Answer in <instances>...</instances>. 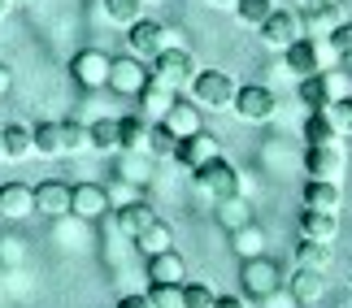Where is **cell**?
I'll return each instance as SVG.
<instances>
[{
    "label": "cell",
    "mask_w": 352,
    "mask_h": 308,
    "mask_svg": "<svg viewBox=\"0 0 352 308\" xmlns=\"http://www.w3.org/2000/svg\"><path fill=\"white\" fill-rule=\"evenodd\" d=\"M187 91H192V104H196V109H209V113L235 109V96H239L235 78L226 74V70H200Z\"/></svg>",
    "instance_id": "1"
},
{
    "label": "cell",
    "mask_w": 352,
    "mask_h": 308,
    "mask_svg": "<svg viewBox=\"0 0 352 308\" xmlns=\"http://www.w3.org/2000/svg\"><path fill=\"white\" fill-rule=\"evenodd\" d=\"M283 57H287V74H296V78L327 74V70H331V61H340V57H335V48L327 44V39H318V35L296 39V44L283 52Z\"/></svg>",
    "instance_id": "2"
},
{
    "label": "cell",
    "mask_w": 352,
    "mask_h": 308,
    "mask_svg": "<svg viewBox=\"0 0 352 308\" xmlns=\"http://www.w3.org/2000/svg\"><path fill=\"white\" fill-rule=\"evenodd\" d=\"M126 44H131V57H140V61H157L166 48H174L179 44V31H170V26H161V22H148V18H140L135 26H126Z\"/></svg>",
    "instance_id": "3"
},
{
    "label": "cell",
    "mask_w": 352,
    "mask_h": 308,
    "mask_svg": "<svg viewBox=\"0 0 352 308\" xmlns=\"http://www.w3.org/2000/svg\"><path fill=\"white\" fill-rule=\"evenodd\" d=\"M200 70H196V57L187 52L183 44H174V48H166L161 57L153 61V78H161L170 91H187L192 87V78H196Z\"/></svg>",
    "instance_id": "4"
},
{
    "label": "cell",
    "mask_w": 352,
    "mask_h": 308,
    "mask_svg": "<svg viewBox=\"0 0 352 308\" xmlns=\"http://www.w3.org/2000/svg\"><path fill=\"white\" fill-rule=\"evenodd\" d=\"M192 174H196V187H200L205 196H213V200L239 196V169H235L226 156H213V161H205V165L192 169Z\"/></svg>",
    "instance_id": "5"
},
{
    "label": "cell",
    "mask_w": 352,
    "mask_h": 308,
    "mask_svg": "<svg viewBox=\"0 0 352 308\" xmlns=\"http://www.w3.org/2000/svg\"><path fill=\"white\" fill-rule=\"evenodd\" d=\"M256 31H261V44H265V48L287 52L296 39H305V18H300L296 9H274L261 26H256Z\"/></svg>",
    "instance_id": "6"
},
{
    "label": "cell",
    "mask_w": 352,
    "mask_h": 308,
    "mask_svg": "<svg viewBox=\"0 0 352 308\" xmlns=\"http://www.w3.org/2000/svg\"><path fill=\"white\" fill-rule=\"evenodd\" d=\"M109 70H113V57H109V52H100V48H83L70 61V74H74V83L83 87V91L109 87Z\"/></svg>",
    "instance_id": "7"
},
{
    "label": "cell",
    "mask_w": 352,
    "mask_h": 308,
    "mask_svg": "<svg viewBox=\"0 0 352 308\" xmlns=\"http://www.w3.org/2000/svg\"><path fill=\"white\" fill-rule=\"evenodd\" d=\"M305 169L314 174V178H327V182H340L344 169H348V152L344 143H318V148L305 152Z\"/></svg>",
    "instance_id": "8"
},
{
    "label": "cell",
    "mask_w": 352,
    "mask_h": 308,
    "mask_svg": "<svg viewBox=\"0 0 352 308\" xmlns=\"http://www.w3.org/2000/svg\"><path fill=\"white\" fill-rule=\"evenodd\" d=\"M235 113L243 117V122H270V117L278 113V100H274L270 87L248 83V87H239V96H235Z\"/></svg>",
    "instance_id": "9"
},
{
    "label": "cell",
    "mask_w": 352,
    "mask_h": 308,
    "mask_svg": "<svg viewBox=\"0 0 352 308\" xmlns=\"http://www.w3.org/2000/svg\"><path fill=\"white\" fill-rule=\"evenodd\" d=\"M239 283H243V291H248V296H256V300L274 296V291H278V270H274V261H265V257L243 261Z\"/></svg>",
    "instance_id": "10"
},
{
    "label": "cell",
    "mask_w": 352,
    "mask_h": 308,
    "mask_svg": "<svg viewBox=\"0 0 352 308\" xmlns=\"http://www.w3.org/2000/svg\"><path fill=\"white\" fill-rule=\"evenodd\" d=\"M344 91H340V74H314V78H300V104H309V113H322L327 104H335Z\"/></svg>",
    "instance_id": "11"
},
{
    "label": "cell",
    "mask_w": 352,
    "mask_h": 308,
    "mask_svg": "<svg viewBox=\"0 0 352 308\" xmlns=\"http://www.w3.org/2000/svg\"><path fill=\"white\" fill-rule=\"evenodd\" d=\"M174 96H179V91H170L161 78H153V70H148V83L140 87V113L148 122H166V113L174 109Z\"/></svg>",
    "instance_id": "12"
},
{
    "label": "cell",
    "mask_w": 352,
    "mask_h": 308,
    "mask_svg": "<svg viewBox=\"0 0 352 308\" xmlns=\"http://www.w3.org/2000/svg\"><path fill=\"white\" fill-rule=\"evenodd\" d=\"M109 209H113V200H109V191H104V187H96V182H78V187H74V200H70V213H74V217L96 222V217H104Z\"/></svg>",
    "instance_id": "13"
},
{
    "label": "cell",
    "mask_w": 352,
    "mask_h": 308,
    "mask_svg": "<svg viewBox=\"0 0 352 308\" xmlns=\"http://www.w3.org/2000/svg\"><path fill=\"white\" fill-rule=\"evenodd\" d=\"M213 156H222V152H218V139H213L209 130H196V135L179 139V148H174V161H179V165H187V169H200V165H205V161H213Z\"/></svg>",
    "instance_id": "14"
},
{
    "label": "cell",
    "mask_w": 352,
    "mask_h": 308,
    "mask_svg": "<svg viewBox=\"0 0 352 308\" xmlns=\"http://www.w3.org/2000/svg\"><path fill=\"white\" fill-rule=\"evenodd\" d=\"M344 5L348 0H305V31H335V26L344 22Z\"/></svg>",
    "instance_id": "15"
},
{
    "label": "cell",
    "mask_w": 352,
    "mask_h": 308,
    "mask_svg": "<svg viewBox=\"0 0 352 308\" xmlns=\"http://www.w3.org/2000/svg\"><path fill=\"white\" fill-rule=\"evenodd\" d=\"M31 213H35V187H26V182L0 187V217L22 222V217H31Z\"/></svg>",
    "instance_id": "16"
},
{
    "label": "cell",
    "mask_w": 352,
    "mask_h": 308,
    "mask_svg": "<svg viewBox=\"0 0 352 308\" xmlns=\"http://www.w3.org/2000/svg\"><path fill=\"white\" fill-rule=\"evenodd\" d=\"M70 200H74V187H65L57 178L35 187V213H44V217H65V213H70Z\"/></svg>",
    "instance_id": "17"
},
{
    "label": "cell",
    "mask_w": 352,
    "mask_h": 308,
    "mask_svg": "<svg viewBox=\"0 0 352 308\" xmlns=\"http://www.w3.org/2000/svg\"><path fill=\"white\" fill-rule=\"evenodd\" d=\"M148 83V70L140 57H118L113 70H109V87L122 91V96H140V87Z\"/></svg>",
    "instance_id": "18"
},
{
    "label": "cell",
    "mask_w": 352,
    "mask_h": 308,
    "mask_svg": "<svg viewBox=\"0 0 352 308\" xmlns=\"http://www.w3.org/2000/svg\"><path fill=\"white\" fill-rule=\"evenodd\" d=\"M335 235H340V217H335V213H318V209H305L300 213V239L331 244Z\"/></svg>",
    "instance_id": "19"
},
{
    "label": "cell",
    "mask_w": 352,
    "mask_h": 308,
    "mask_svg": "<svg viewBox=\"0 0 352 308\" xmlns=\"http://www.w3.org/2000/svg\"><path fill=\"white\" fill-rule=\"evenodd\" d=\"M340 182H327V178H309L305 182V209H318V213H340Z\"/></svg>",
    "instance_id": "20"
},
{
    "label": "cell",
    "mask_w": 352,
    "mask_h": 308,
    "mask_svg": "<svg viewBox=\"0 0 352 308\" xmlns=\"http://www.w3.org/2000/svg\"><path fill=\"white\" fill-rule=\"evenodd\" d=\"M157 222V213L144 204V200H131V204H122L118 209V230L126 235V239H135V235H144L148 226Z\"/></svg>",
    "instance_id": "21"
},
{
    "label": "cell",
    "mask_w": 352,
    "mask_h": 308,
    "mask_svg": "<svg viewBox=\"0 0 352 308\" xmlns=\"http://www.w3.org/2000/svg\"><path fill=\"white\" fill-rule=\"evenodd\" d=\"M118 135H122V152H148L153 122L148 117H118Z\"/></svg>",
    "instance_id": "22"
},
{
    "label": "cell",
    "mask_w": 352,
    "mask_h": 308,
    "mask_svg": "<svg viewBox=\"0 0 352 308\" xmlns=\"http://www.w3.org/2000/svg\"><path fill=\"white\" fill-rule=\"evenodd\" d=\"M148 278L153 283H183L187 278V265H183V257L179 252H161V257H148Z\"/></svg>",
    "instance_id": "23"
},
{
    "label": "cell",
    "mask_w": 352,
    "mask_h": 308,
    "mask_svg": "<svg viewBox=\"0 0 352 308\" xmlns=\"http://www.w3.org/2000/svg\"><path fill=\"white\" fill-rule=\"evenodd\" d=\"M135 248H140L144 257H161V252H170V248H174V230L157 217L144 235H135Z\"/></svg>",
    "instance_id": "24"
},
{
    "label": "cell",
    "mask_w": 352,
    "mask_h": 308,
    "mask_svg": "<svg viewBox=\"0 0 352 308\" xmlns=\"http://www.w3.org/2000/svg\"><path fill=\"white\" fill-rule=\"evenodd\" d=\"M331 261H335L331 244H314V239H300V248H296V265H300V270H318V274H327V270H331Z\"/></svg>",
    "instance_id": "25"
},
{
    "label": "cell",
    "mask_w": 352,
    "mask_h": 308,
    "mask_svg": "<svg viewBox=\"0 0 352 308\" xmlns=\"http://www.w3.org/2000/svg\"><path fill=\"white\" fill-rule=\"evenodd\" d=\"M322 291H327V278H322L318 270H300V265H296L292 296L300 300V304H314V300H322Z\"/></svg>",
    "instance_id": "26"
},
{
    "label": "cell",
    "mask_w": 352,
    "mask_h": 308,
    "mask_svg": "<svg viewBox=\"0 0 352 308\" xmlns=\"http://www.w3.org/2000/svg\"><path fill=\"white\" fill-rule=\"evenodd\" d=\"M26 156H35V135L26 126H5V161H26Z\"/></svg>",
    "instance_id": "27"
},
{
    "label": "cell",
    "mask_w": 352,
    "mask_h": 308,
    "mask_svg": "<svg viewBox=\"0 0 352 308\" xmlns=\"http://www.w3.org/2000/svg\"><path fill=\"white\" fill-rule=\"evenodd\" d=\"M166 126H170L179 139L196 135V130H200V109H196V104H179V100H174V109L166 113Z\"/></svg>",
    "instance_id": "28"
},
{
    "label": "cell",
    "mask_w": 352,
    "mask_h": 308,
    "mask_svg": "<svg viewBox=\"0 0 352 308\" xmlns=\"http://www.w3.org/2000/svg\"><path fill=\"white\" fill-rule=\"evenodd\" d=\"M305 139H309V148H318V143H340L344 135L335 130V122L327 113H309L305 117Z\"/></svg>",
    "instance_id": "29"
},
{
    "label": "cell",
    "mask_w": 352,
    "mask_h": 308,
    "mask_svg": "<svg viewBox=\"0 0 352 308\" xmlns=\"http://www.w3.org/2000/svg\"><path fill=\"white\" fill-rule=\"evenodd\" d=\"M91 148L96 152H122L118 117H96V122H91Z\"/></svg>",
    "instance_id": "30"
},
{
    "label": "cell",
    "mask_w": 352,
    "mask_h": 308,
    "mask_svg": "<svg viewBox=\"0 0 352 308\" xmlns=\"http://www.w3.org/2000/svg\"><path fill=\"white\" fill-rule=\"evenodd\" d=\"M91 148V126L83 122H61V156H78Z\"/></svg>",
    "instance_id": "31"
},
{
    "label": "cell",
    "mask_w": 352,
    "mask_h": 308,
    "mask_svg": "<svg viewBox=\"0 0 352 308\" xmlns=\"http://www.w3.org/2000/svg\"><path fill=\"white\" fill-rule=\"evenodd\" d=\"M35 156H61V122H39L35 130Z\"/></svg>",
    "instance_id": "32"
},
{
    "label": "cell",
    "mask_w": 352,
    "mask_h": 308,
    "mask_svg": "<svg viewBox=\"0 0 352 308\" xmlns=\"http://www.w3.org/2000/svg\"><path fill=\"white\" fill-rule=\"evenodd\" d=\"M218 222L226 226V230H239V226L252 222L248 204H243V196H231V200H218Z\"/></svg>",
    "instance_id": "33"
},
{
    "label": "cell",
    "mask_w": 352,
    "mask_h": 308,
    "mask_svg": "<svg viewBox=\"0 0 352 308\" xmlns=\"http://www.w3.org/2000/svg\"><path fill=\"white\" fill-rule=\"evenodd\" d=\"M104 18L118 26H135L144 18V0H104Z\"/></svg>",
    "instance_id": "34"
},
{
    "label": "cell",
    "mask_w": 352,
    "mask_h": 308,
    "mask_svg": "<svg viewBox=\"0 0 352 308\" xmlns=\"http://www.w3.org/2000/svg\"><path fill=\"white\" fill-rule=\"evenodd\" d=\"M235 235V252L243 261H252V257H261V244H265V235L256 230V226L248 222V226H239V230H231Z\"/></svg>",
    "instance_id": "35"
},
{
    "label": "cell",
    "mask_w": 352,
    "mask_h": 308,
    "mask_svg": "<svg viewBox=\"0 0 352 308\" xmlns=\"http://www.w3.org/2000/svg\"><path fill=\"white\" fill-rule=\"evenodd\" d=\"M179 148V135L166 122H153V135H148V156H174Z\"/></svg>",
    "instance_id": "36"
},
{
    "label": "cell",
    "mask_w": 352,
    "mask_h": 308,
    "mask_svg": "<svg viewBox=\"0 0 352 308\" xmlns=\"http://www.w3.org/2000/svg\"><path fill=\"white\" fill-rule=\"evenodd\" d=\"M148 300H153V308H183V283H153Z\"/></svg>",
    "instance_id": "37"
},
{
    "label": "cell",
    "mask_w": 352,
    "mask_h": 308,
    "mask_svg": "<svg viewBox=\"0 0 352 308\" xmlns=\"http://www.w3.org/2000/svg\"><path fill=\"white\" fill-rule=\"evenodd\" d=\"M235 13H239V22H243V26H261L270 13H274V5H270V0H239Z\"/></svg>",
    "instance_id": "38"
},
{
    "label": "cell",
    "mask_w": 352,
    "mask_h": 308,
    "mask_svg": "<svg viewBox=\"0 0 352 308\" xmlns=\"http://www.w3.org/2000/svg\"><path fill=\"white\" fill-rule=\"evenodd\" d=\"M322 113L335 122V130H340V135H352V96H340L335 104H327Z\"/></svg>",
    "instance_id": "39"
},
{
    "label": "cell",
    "mask_w": 352,
    "mask_h": 308,
    "mask_svg": "<svg viewBox=\"0 0 352 308\" xmlns=\"http://www.w3.org/2000/svg\"><path fill=\"white\" fill-rule=\"evenodd\" d=\"M213 291L205 283H183V308H213Z\"/></svg>",
    "instance_id": "40"
},
{
    "label": "cell",
    "mask_w": 352,
    "mask_h": 308,
    "mask_svg": "<svg viewBox=\"0 0 352 308\" xmlns=\"http://www.w3.org/2000/svg\"><path fill=\"white\" fill-rule=\"evenodd\" d=\"M144 156H148V152H126V161H122V178L135 182V187L148 182V174H144Z\"/></svg>",
    "instance_id": "41"
},
{
    "label": "cell",
    "mask_w": 352,
    "mask_h": 308,
    "mask_svg": "<svg viewBox=\"0 0 352 308\" xmlns=\"http://www.w3.org/2000/svg\"><path fill=\"white\" fill-rule=\"evenodd\" d=\"M327 44L335 48V57H348V52H352V22H340V26H335Z\"/></svg>",
    "instance_id": "42"
},
{
    "label": "cell",
    "mask_w": 352,
    "mask_h": 308,
    "mask_svg": "<svg viewBox=\"0 0 352 308\" xmlns=\"http://www.w3.org/2000/svg\"><path fill=\"white\" fill-rule=\"evenodd\" d=\"M265 304H270V308H296L300 300H296L292 291H287V296H283V291H274V296H265Z\"/></svg>",
    "instance_id": "43"
},
{
    "label": "cell",
    "mask_w": 352,
    "mask_h": 308,
    "mask_svg": "<svg viewBox=\"0 0 352 308\" xmlns=\"http://www.w3.org/2000/svg\"><path fill=\"white\" fill-rule=\"evenodd\" d=\"M118 308H153V300H148V291H144V296H122Z\"/></svg>",
    "instance_id": "44"
},
{
    "label": "cell",
    "mask_w": 352,
    "mask_h": 308,
    "mask_svg": "<svg viewBox=\"0 0 352 308\" xmlns=\"http://www.w3.org/2000/svg\"><path fill=\"white\" fill-rule=\"evenodd\" d=\"M213 308H248V300H243V296H218Z\"/></svg>",
    "instance_id": "45"
},
{
    "label": "cell",
    "mask_w": 352,
    "mask_h": 308,
    "mask_svg": "<svg viewBox=\"0 0 352 308\" xmlns=\"http://www.w3.org/2000/svg\"><path fill=\"white\" fill-rule=\"evenodd\" d=\"M0 244H5V248H0V257H5V261H18V257H22L18 239H0Z\"/></svg>",
    "instance_id": "46"
},
{
    "label": "cell",
    "mask_w": 352,
    "mask_h": 308,
    "mask_svg": "<svg viewBox=\"0 0 352 308\" xmlns=\"http://www.w3.org/2000/svg\"><path fill=\"white\" fill-rule=\"evenodd\" d=\"M9 83H13V74L5 70V65H0V96H9Z\"/></svg>",
    "instance_id": "47"
},
{
    "label": "cell",
    "mask_w": 352,
    "mask_h": 308,
    "mask_svg": "<svg viewBox=\"0 0 352 308\" xmlns=\"http://www.w3.org/2000/svg\"><path fill=\"white\" fill-rule=\"evenodd\" d=\"M209 5H213V9H235L239 0H209Z\"/></svg>",
    "instance_id": "48"
},
{
    "label": "cell",
    "mask_w": 352,
    "mask_h": 308,
    "mask_svg": "<svg viewBox=\"0 0 352 308\" xmlns=\"http://www.w3.org/2000/svg\"><path fill=\"white\" fill-rule=\"evenodd\" d=\"M9 13H13V0H0V22H5Z\"/></svg>",
    "instance_id": "49"
},
{
    "label": "cell",
    "mask_w": 352,
    "mask_h": 308,
    "mask_svg": "<svg viewBox=\"0 0 352 308\" xmlns=\"http://www.w3.org/2000/svg\"><path fill=\"white\" fill-rule=\"evenodd\" d=\"M340 65H344V70L352 74V52H348V57H340Z\"/></svg>",
    "instance_id": "50"
},
{
    "label": "cell",
    "mask_w": 352,
    "mask_h": 308,
    "mask_svg": "<svg viewBox=\"0 0 352 308\" xmlns=\"http://www.w3.org/2000/svg\"><path fill=\"white\" fill-rule=\"evenodd\" d=\"M0 161H5V126H0Z\"/></svg>",
    "instance_id": "51"
},
{
    "label": "cell",
    "mask_w": 352,
    "mask_h": 308,
    "mask_svg": "<svg viewBox=\"0 0 352 308\" xmlns=\"http://www.w3.org/2000/svg\"><path fill=\"white\" fill-rule=\"evenodd\" d=\"M18 5H31V0H13V9H18Z\"/></svg>",
    "instance_id": "52"
}]
</instances>
